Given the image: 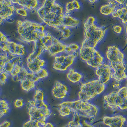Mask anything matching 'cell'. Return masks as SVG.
Returning a JSON list of instances; mask_svg holds the SVG:
<instances>
[{"label":"cell","instance_id":"cell-45","mask_svg":"<svg viewBox=\"0 0 127 127\" xmlns=\"http://www.w3.org/2000/svg\"><path fill=\"white\" fill-rule=\"evenodd\" d=\"M120 87H121V84L119 82V81H117V82L113 85V88H116V89H118Z\"/></svg>","mask_w":127,"mask_h":127},{"label":"cell","instance_id":"cell-40","mask_svg":"<svg viewBox=\"0 0 127 127\" xmlns=\"http://www.w3.org/2000/svg\"><path fill=\"white\" fill-rule=\"evenodd\" d=\"M118 108L121 110H127V97L118 105Z\"/></svg>","mask_w":127,"mask_h":127},{"label":"cell","instance_id":"cell-2","mask_svg":"<svg viewBox=\"0 0 127 127\" xmlns=\"http://www.w3.org/2000/svg\"><path fill=\"white\" fill-rule=\"evenodd\" d=\"M106 56L113 71L111 78L119 81L126 79L124 54L117 46H113L108 48Z\"/></svg>","mask_w":127,"mask_h":127},{"label":"cell","instance_id":"cell-28","mask_svg":"<svg viewBox=\"0 0 127 127\" xmlns=\"http://www.w3.org/2000/svg\"><path fill=\"white\" fill-rule=\"evenodd\" d=\"M0 117L1 118L8 114L10 108L8 103L4 99H1L0 101Z\"/></svg>","mask_w":127,"mask_h":127},{"label":"cell","instance_id":"cell-29","mask_svg":"<svg viewBox=\"0 0 127 127\" xmlns=\"http://www.w3.org/2000/svg\"><path fill=\"white\" fill-rule=\"evenodd\" d=\"M54 28L61 32L62 38L63 39L67 38L71 35V32L67 27L61 26L55 27Z\"/></svg>","mask_w":127,"mask_h":127},{"label":"cell","instance_id":"cell-30","mask_svg":"<svg viewBox=\"0 0 127 127\" xmlns=\"http://www.w3.org/2000/svg\"><path fill=\"white\" fill-rule=\"evenodd\" d=\"M65 8L66 11L70 12L75 9H80L81 6L78 1L73 0L67 3Z\"/></svg>","mask_w":127,"mask_h":127},{"label":"cell","instance_id":"cell-33","mask_svg":"<svg viewBox=\"0 0 127 127\" xmlns=\"http://www.w3.org/2000/svg\"><path fill=\"white\" fill-rule=\"evenodd\" d=\"M28 106L36 108L48 107V106L44 101H38L33 100H29L28 101Z\"/></svg>","mask_w":127,"mask_h":127},{"label":"cell","instance_id":"cell-9","mask_svg":"<svg viewBox=\"0 0 127 127\" xmlns=\"http://www.w3.org/2000/svg\"><path fill=\"white\" fill-rule=\"evenodd\" d=\"M28 113L30 120L37 121L42 127L46 124L48 118L52 113L48 107L36 108L29 106Z\"/></svg>","mask_w":127,"mask_h":127},{"label":"cell","instance_id":"cell-19","mask_svg":"<svg viewBox=\"0 0 127 127\" xmlns=\"http://www.w3.org/2000/svg\"><path fill=\"white\" fill-rule=\"evenodd\" d=\"M34 46L33 51L29 55L27 59V62L36 58L39 57L42 52L45 50L44 46L40 40L39 39L38 40L34 42Z\"/></svg>","mask_w":127,"mask_h":127},{"label":"cell","instance_id":"cell-35","mask_svg":"<svg viewBox=\"0 0 127 127\" xmlns=\"http://www.w3.org/2000/svg\"><path fill=\"white\" fill-rule=\"evenodd\" d=\"M36 77L38 80L47 77L49 75L48 71L46 69L43 68L41 70L35 73Z\"/></svg>","mask_w":127,"mask_h":127},{"label":"cell","instance_id":"cell-11","mask_svg":"<svg viewBox=\"0 0 127 127\" xmlns=\"http://www.w3.org/2000/svg\"><path fill=\"white\" fill-rule=\"evenodd\" d=\"M96 68L95 73L98 76V80L104 84L107 83L112 77V68L108 64L102 63Z\"/></svg>","mask_w":127,"mask_h":127},{"label":"cell","instance_id":"cell-27","mask_svg":"<svg viewBox=\"0 0 127 127\" xmlns=\"http://www.w3.org/2000/svg\"><path fill=\"white\" fill-rule=\"evenodd\" d=\"M53 37L50 35H46L40 40L44 47L45 50L48 51L53 43Z\"/></svg>","mask_w":127,"mask_h":127},{"label":"cell","instance_id":"cell-48","mask_svg":"<svg viewBox=\"0 0 127 127\" xmlns=\"http://www.w3.org/2000/svg\"><path fill=\"white\" fill-rule=\"evenodd\" d=\"M22 21L20 20H18V21H17V22L18 26L21 25L22 24Z\"/></svg>","mask_w":127,"mask_h":127},{"label":"cell","instance_id":"cell-42","mask_svg":"<svg viewBox=\"0 0 127 127\" xmlns=\"http://www.w3.org/2000/svg\"><path fill=\"white\" fill-rule=\"evenodd\" d=\"M113 30L115 33L117 34L121 33L122 31V28L121 26L119 25L114 26L113 28Z\"/></svg>","mask_w":127,"mask_h":127},{"label":"cell","instance_id":"cell-50","mask_svg":"<svg viewBox=\"0 0 127 127\" xmlns=\"http://www.w3.org/2000/svg\"><path fill=\"white\" fill-rule=\"evenodd\" d=\"M89 1L91 3H95V2L96 1V0H89Z\"/></svg>","mask_w":127,"mask_h":127},{"label":"cell","instance_id":"cell-24","mask_svg":"<svg viewBox=\"0 0 127 127\" xmlns=\"http://www.w3.org/2000/svg\"><path fill=\"white\" fill-rule=\"evenodd\" d=\"M20 82L21 88L26 92L30 91L35 87L36 82L30 79L26 78Z\"/></svg>","mask_w":127,"mask_h":127},{"label":"cell","instance_id":"cell-25","mask_svg":"<svg viewBox=\"0 0 127 127\" xmlns=\"http://www.w3.org/2000/svg\"><path fill=\"white\" fill-rule=\"evenodd\" d=\"M117 102L118 107V105L127 97V86L120 88L117 91Z\"/></svg>","mask_w":127,"mask_h":127},{"label":"cell","instance_id":"cell-51","mask_svg":"<svg viewBox=\"0 0 127 127\" xmlns=\"http://www.w3.org/2000/svg\"></svg>","mask_w":127,"mask_h":127},{"label":"cell","instance_id":"cell-12","mask_svg":"<svg viewBox=\"0 0 127 127\" xmlns=\"http://www.w3.org/2000/svg\"><path fill=\"white\" fill-rule=\"evenodd\" d=\"M11 1L1 0L0 1V17L1 20H5L12 15L15 8L11 4Z\"/></svg>","mask_w":127,"mask_h":127},{"label":"cell","instance_id":"cell-37","mask_svg":"<svg viewBox=\"0 0 127 127\" xmlns=\"http://www.w3.org/2000/svg\"><path fill=\"white\" fill-rule=\"evenodd\" d=\"M9 75L5 72H0V82L1 84L3 85L6 83Z\"/></svg>","mask_w":127,"mask_h":127},{"label":"cell","instance_id":"cell-26","mask_svg":"<svg viewBox=\"0 0 127 127\" xmlns=\"http://www.w3.org/2000/svg\"><path fill=\"white\" fill-rule=\"evenodd\" d=\"M28 73L29 72L22 66L18 70L15 75L12 78V79L15 81L21 82L23 79H25Z\"/></svg>","mask_w":127,"mask_h":127},{"label":"cell","instance_id":"cell-39","mask_svg":"<svg viewBox=\"0 0 127 127\" xmlns=\"http://www.w3.org/2000/svg\"><path fill=\"white\" fill-rule=\"evenodd\" d=\"M82 125L79 122L73 121H70L68 124L67 127H82Z\"/></svg>","mask_w":127,"mask_h":127},{"label":"cell","instance_id":"cell-44","mask_svg":"<svg viewBox=\"0 0 127 127\" xmlns=\"http://www.w3.org/2000/svg\"><path fill=\"white\" fill-rule=\"evenodd\" d=\"M82 127H95L87 123L85 121H84L82 124Z\"/></svg>","mask_w":127,"mask_h":127},{"label":"cell","instance_id":"cell-15","mask_svg":"<svg viewBox=\"0 0 127 127\" xmlns=\"http://www.w3.org/2000/svg\"><path fill=\"white\" fill-rule=\"evenodd\" d=\"M45 64L44 60L37 57L27 62V66L31 73H36L43 68Z\"/></svg>","mask_w":127,"mask_h":127},{"label":"cell","instance_id":"cell-31","mask_svg":"<svg viewBox=\"0 0 127 127\" xmlns=\"http://www.w3.org/2000/svg\"><path fill=\"white\" fill-rule=\"evenodd\" d=\"M59 108V112L60 115L63 117H65L69 115L73 112L71 109L66 105L58 106Z\"/></svg>","mask_w":127,"mask_h":127},{"label":"cell","instance_id":"cell-23","mask_svg":"<svg viewBox=\"0 0 127 127\" xmlns=\"http://www.w3.org/2000/svg\"><path fill=\"white\" fill-rule=\"evenodd\" d=\"M17 3L24 8L33 10L38 5V1L36 0H17Z\"/></svg>","mask_w":127,"mask_h":127},{"label":"cell","instance_id":"cell-1","mask_svg":"<svg viewBox=\"0 0 127 127\" xmlns=\"http://www.w3.org/2000/svg\"><path fill=\"white\" fill-rule=\"evenodd\" d=\"M39 18L50 27L54 28L62 26L64 15L62 5L55 0H45L43 5L37 10Z\"/></svg>","mask_w":127,"mask_h":127},{"label":"cell","instance_id":"cell-3","mask_svg":"<svg viewBox=\"0 0 127 127\" xmlns=\"http://www.w3.org/2000/svg\"><path fill=\"white\" fill-rule=\"evenodd\" d=\"M95 19L90 16L84 23L85 39L81 46H91L95 48L105 35V30L104 28L95 24Z\"/></svg>","mask_w":127,"mask_h":127},{"label":"cell","instance_id":"cell-47","mask_svg":"<svg viewBox=\"0 0 127 127\" xmlns=\"http://www.w3.org/2000/svg\"><path fill=\"white\" fill-rule=\"evenodd\" d=\"M115 2L121 5H123L125 3L126 1L125 0H115Z\"/></svg>","mask_w":127,"mask_h":127},{"label":"cell","instance_id":"cell-46","mask_svg":"<svg viewBox=\"0 0 127 127\" xmlns=\"http://www.w3.org/2000/svg\"><path fill=\"white\" fill-rule=\"evenodd\" d=\"M43 127H54V125L50 122H47Z\"/></svg>","mask_w":127,"mask_h":127},{"label":"cell","instance_id":"cell-21","mask_svg":"<svg viewBox=\"0 0 127 127\" xmlns=\"http://www.w3.org/2000/svg\"><path fill=\"white\" fill-rule=\"evenodd\" d=\"M114 18H119L124 25L127 24V8L122 7L114 11L112 14Z\"/></svg>","mask_w":127,"mask_h":127},{"label":"cell","instance_id":"cell-18","mask_svg":"<svg viewBox=\"0 0 127 127\" xmlns=\"http://www.w3.org/2000/svg\"><path fill=\"white\" fill-rule=\"evenodd\" d=\"M19 60V57L18 56L9 59L2 67H0V72H4L10 74Z\"/></svg>","mask_w":127,"mask_h":127},{"label":"cell","instance_id":"cell-38","mask_svg":"<svg viewBox=\"0 0 127 127\" xmlns=\"http://www.w3.org/2000/svg\"><path fill=\"white\" fill-rule=\"evenodd\" d=\"M14 106L16 108L22 107L24 105L23 99L22 98H18L14 102Z\"/></svg>","mask_w":127,"mask_h":127},{"label":"cell","instance_id":"cell-4","mask_svg":"<svg viewBox=\"0 0 127 127\" xmlns=\"http://www.w3.org/2000/svg\"><path fill=\"white\" fill-rule=\"evenodd\" d=\"M18 32L23 40L27 42L37 41L46 35L43 26L29 20L18 26Z\"/></svg>","mask_w":127,"mask_h":127},{"label":"cell","instance_id":"cell-8","mask_svg":"<svg viewBox=\"0 0 127 127\" xmlns=\"http://www.w3.org/2000/svg\"><path fill=\"white\" fill-rule=\"evenodd\" d=\"M0 46L2 50L5 53H9L12 55L19 56L25 54L24 47L21 44L9 41L4 34L0 32Z\"/></svg>","mask_w":127,"mask_h":127},{"label":"cell","instance_id":"cell-17","mask_svg":"<svg viewBox=\"0 0 127 127\" xmlns=\"http://www.w3.org/2000/svg\"><path fill=\"white\" fill-rule=\"evenodd\" d=\"M104 101L109 107L114 111L118 108L117 103V92H111L104 96Z\"/></svg>","mask_w":127,"mask_h":127},{"label":"cell","instance_id":"cell-7","mask_svg":"<svg viewBox=\"0 0 127 127\" xmlns=\"http://www.w3.org/2000/svg\"><path fill=\"white\" fill-rule=\"evenodd\" d=\"M79 55L82 60L90 66L96 68L103 63L104 58L95 48L91 46H81Z\"/></svg>","mask_w":127,"mask_h":127},{"label":"cell","instance_id":"cell-22","mask_svg":"<svg viewBox=\"0 0 127 127\" xmlns=\"http://www.w3.org/2000/svg\"><path fill=\"white\" fill-rule=\"evenodd\" d=\"M82 75L73 68H70L67 74V78L70 82L76 83L78 82L82 78Z\"/></svg>","mask_w":127,"mask_h":127},{"label":"cell","instance_id":"cell-43","mask_svg":"<svg viewBox=\"0 0 127 127\" xmlns=\"http://www.w3.org/2000/svg\"><path fill=\"white\" fill-rule=\"evenodd\" d=\"M11 125V123L9 121H5L1 124L0 127H9Z\"/></svg>","mask_w":127,"mask_h":127},{"label":"cell","instance_id":"cell-36","mask_svg":"<svg viewBox=\"0 0 127 127\" xmlns=\"http://www.w3.org/2000/svg\"><path fill=\"white\" fill-rule=\"evenodd\" d=\"M41 126L37 121L30 120L23 124V127H40Z\"/></svg>","mask_w":127,"mask_h":127},{"label":"cell","instance_id":"cell-6","mask_svg":"<svg viewBox=\"0 0 127 127\" xmlns=\"http://www.w3.org/2000/svg\"><path fill=\"white\" fill-rule=\"evenodd\" d=\"M105 88V85L98 80H92L82 84L79 93V99L88 101L103 93Z\"/></svg>","mask_w":127,"mask_h":127},{"label":"cell","instance_id":"cell-5","mask_svg":"<svg viewBox=\"0 0 127 127\" xmlns=\"http://www.w3.org/2000/svg\"><path fill=\"white\" fill-rule=\"evenodd\" d=\"M64 105L71 108L74 113L78 116L88 118H92L97 116L99 110L97 106L93 104L79 99L74 101L64 102L58 106Z\"/></svg>","mask_w":127,"mask_h":127},{"label":"cell","instance_id":"cell-14","mask_svg":"<svg viewBox=\"0 0 127 127\" xmlns=\"http://www.w3.org/2000/svg\"><path fill=\"white\" fill-rule=\"evenodd\" d=\"M68 93L67 87L60 81L56 82L52 90L53 96L57 99H62L66 97Z\"/></svg>","mask_w":127,"mask_h":127},{"label":"cell","instance_id":"cell-13","mask_svg":"<svg viewBox=\"0 0 127 127\" xmlns=\"http://www.w3.org/2000/svg\"><path fill=\"white\" fill-rule=\"evenodd\" d=\"M126 121V118L121 115L105 116L103 119V123L109 127H123Z\"/></svg>","mask_w":127,"mask_h":127},{"label":"cell","instance_id":"cell-34","mask_svg":"<svg viewBox=\"0 0 127 127\" xmlns=\"http://www.w3.org/2000/svg\"><path fill=\"white\" fill-rule=\"evenodd\" d=\"M79 49V46L78 44L74 43H72L66 46L64 51L67 53H69L72 51L73 53L74 52H76V51L78 50Z\"/></svg>","mask_w":127,"mask_h":127},{"label":"cell","instance_id":"cell-10","mask_svg":"<svg viewBox=\"0 0 127 127\" xmlns=\"http://www.w3.org/2000/svg\"><path fill=\"white\" fill-rule=\"evenodd\" d=\"M77 55L76 52L66 56L62 55L55 57L53 68L54 69L61 71H66L73 64Z\"/></svg>","mask_w":127,"mask_h":127},{"label":"cell","instance_id":"cell-20","mask_svg":"<svg viewBox=\"0 0 127 127\" xmlns=\"http://www.w3.org/2000/svg\"><path fill=\"white\" fill-rule=\"evenodd\" d=\"M79 20L64 13L62 21V26L69 28H74L79 24Z\"/></svg>","mask_w":127,"mask_h":127},{"label":"cell","instance_id":"cell-16","mask_svg":"<svg viewBox=\"0 0 127 127\" xmlns=\"http://www.w3.org/2000/svg\"><path fill=\"white\" fill-rule=\"evenodd\" d=\"M67 45L53 37V43L48 52L50 55L53 56L65 51Z\"/></svg>","mask_w":127,"mask_h":127},{"label":"cell","instance_id":"cell-41","mask_svg":"<svg viewBox=\"0 0 127 127\" xmlns=\"http://www.w3.org/2000/svg\"><path fill=\"white\" fill-rule=\"evenodd\" d=\"M16 12L18 14L24 17H26L28 16V13L27 11L23 8H21L17 9Z\"/></svg>","mask_w":127,"mask_h":127},{"label":"cell","instance_id":"cell-49","mask_svg":"<svg viewBox=\"0 0 127 127\" xmlns=\"http://www.w3.org/2000/svg\"><path fill=\"white\" fill-rule=\"evenodd\" d=\"M126 27V40H127V24L125 25Z\"/></svg>","mask_w":127,"mask_h":127},{"label":"cell","instance_id":"cell-32","mask_svg":"<svg viewBox=\"0 0 127 127\" xmlns=\"http://www.w3.org/2000/svg\"><path fill=\"white\" fill-rule=\"evenodd\" d=\"M45 99V94L41 90L36 89L33 96V100L36 101H44Z\"/></svg>","mask_w":127,"mask_h":127}]
</instances>
